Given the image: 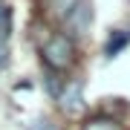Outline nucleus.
<instances>
[{"label":"nucleus","mask_w":130,"mask_h":130,"mask_svg":"<svg viewBox=\"0 0 130 130\" xmlns=\"http://www.w3.org/2000/svg\"><path fill=\"white\" fill-rule=\"evenodd\" d=\"M84 130H121V127H119V121H113L107 116H95L84 124Z\"/></svg>","instance_id":"nucleus-5"},{"label":"nucleus","mask_w":130,"mask_h":130,"mask_svg":"<svg viewBox=\"0 0 130 130\" xmlns=\"http://www.w3.org/2000/svg\"><path fill=\"white\" fill-rule=\"evenodd\" d=\"M41 55H43V61H46L49 70H64V67L72 64L75 49H72V41L67 35H52L49 41L41 46Z\"/></svg>","instance_id":"nucleus-1"},{"label":"nucleus","mask_w":130,"mask_h":130,"mask_svg":"<svg viewBox=\"0 0 130 130\" xmlns=\"http://www.w3.org/2000/svg\"><path fill=\"white\" fill-rule=\"evenodd\" d=\"M130 43V32H124V29H116V32H110V38H107V46H104V55L107 58H116L121 49H124Z\"/></svg>","instance_id":"nucleus-4"},{"label":"nucleus","mask_w":130,"mask_h":130,"mask_svg":"<svg viewBox=\"0 0 130 130\" xmlns=\"http://www.w3.org/2000/svg\"><path fill=\"white\" fill-rule=\"evenodd\" d=\"M61 107H64L67 113L84 110V87H81V81H75L72 87H67L64 93H61Z\"/></svg>","instance_id":"nucleus-3"},{"label":"nucleus","mask_w":130,"mask_h":130,"mask_svg":"<svg viewBox=\"0 0 130 130\" xmlns=\"http://www.w3.org/2000/svg\"><path fill=\"white\" fill-rule=\"evenodd\" d=\"M0 35L9 38L12 35V6L0 0Z\"/></svg>","instance_id":"nucleus-6"},{"label":"nucleus","mask_w":130,"mask_h":130,"mask_svg":"<svg viewBox=\"0 0 130 130\" xmlns=\"http://www.w3.org/2000/svg\"><path fill=\"white\" fill-rule=\"evenodd\" d=\"M46 90H49V95H61V81H58L55 70L46 72Z\"/></svg>","instance_id":"nucleus-8"},{"label":"nucleus","mask_w":130,"mask_h":130,"mask_svg":"<svg viewBox=\"0 0 130 130\" xmlns=\"http://www.w3.org/2000/svg\"><path fill=\"white\" fill-rule=\"evenodd\" d=\"M49 3V9H52V14H58L61 20L67 18V14H70L72 9H75V3H78V0H46Z\"/></svg>","instance_id":"nucleus-7"},{"label":"nucleus","mask_w":130,"mask_h":130,"mask_svg":"<svg viewBox=\"0 0 130 130\" xmlns=\"http://www.w3.org/2000/svg\"><path fill=\"white\" fill-rule=\"evenodd\" d=\"M9 67V38L0 35V72Z\"/></svg>","instance_id":"nucleus-9"},{"label":"nucleus","mask_w":130,"mask_h":130,"mask_svg":"<svg viewBox=\"0 0 130 130\" xmlns=\"http://www.w3.org/2000/svg\"><path fill=\"white\" fill-rule=\"evenodd\" d=\"M29 130H58L52 121H46V119H38V121H32L29 124Z\"/></svg>","instance_id":"nucleus-10"},{"label":"nucleus","mask_w":130,"mask_h":130,"mask_svg":"<svg viewBox=\"0 0 130 130\" xmlns=\"http://www.w3.org/2000/svg\"><path fill=\"white\" fill-rule=\"evenodd\" d=\"M90 23H93V6L87 3V0H78L75 3V9L64 18V26H67V32L75 35V38H81L84 32L90 29Z\"/></svg>","instance_id":"nucleus-2"}]
</instances>
